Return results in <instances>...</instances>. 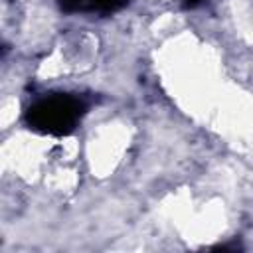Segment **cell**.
Masks as SVG:
<instances>
[{
    "mask_svg": "<svg viewBox=\"0 0 253 253\" xmlns=\"http://www.w3.org/2000/svg\"><path fill=\"white\" fill-rule=\"evenodd\" d=\"M85 111V105L81 99L73 95H51L36 101L28 113H26V123L30 128L43 132V134H69L81 115Z\"/></svg>",
    "mask_w": 253,
    "mask_h": 253,
    "instance_id": "6da1fadb",
    "label": "cell"
},
{
    "mask_svg": "<svg viewBox=\"0 0 253 253\" xmlns=\"http://www.w3.org/2000/svg\"><path fill=\"white\" fill-rule=\"evenodd\" d=\"M128 0H87V8L89 10H97V12H115L119 8H123Z\"/></svg>",
    "mask_w": 253,
    "mask_h": 253,
    "instance_id": "7a4b0ae2",
    "label": "cell"
},
{
    "mask_svg": "<svg viewBox=\"0 0 253 253\" xmlns=\"http://www.w3.org/2000/svg\"><path fill=\"white\" fill-rule=\"evenodd\" d=\"M57 4L65 12H77L81 8H87V0H57Z\"/></svg>",
    "mask_w": 253,
    "mask_h": 253,
    "instance_id": "3957f363",
    "label": "cell"
},
{
    "mask_svg": "<svg viewBox=\"0 0 253 253\" xmlns=\"http://www.w3.org/2000/svg\"><path fill=\"white\" fill-rule=\"evenodd\" d=\"M200 2H204V0H188V6H196V4H200Z\"/></svg>",
    "mask_w": 253,
    "mask_h": 253,
    "instance_id": "277c9868",
    "label": "cell"
}]
</instances>
